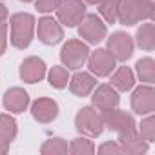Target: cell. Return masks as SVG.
Returning a JSON list of instances; mask_svg holds the SVG:
<instances>
[{
    "label": "cell",
    "instance_id": "33",
    "mask_svg": "<svg viewBox=\"0 0 155 155\" xmlns=\"http://www.w3.org/2000/svg\"><path fill=\"white\" fill-rule=\"evenodd\" d=\"M20 2H33V0H20Z\"/></svg>",
    "mask_w": 155,
    "mask_h": 155
},
{
    "label": "cell",
    "instance_id": "23",
    "mask_svg": "<svg viewBox=\"0 0 155 155\" xmlns=\"http://www.w3.org/2000/svg\"><path fill=\"white\" fill-rule=\"evenodd\" d=\"M18 133L17 128V120L9 115V113H0V137H4L6 140H15Z\"/></svg>",
    "mask_w": 155,
    "mask_h": 155
},
{
    "label": "cell",
    "instance_id": "2",
    "mask_svg": "<svg viewBox=\"0 0 155 155\" xmlns=\"http://www.w3.org/2000/svg\"><path fill=\"white\" fill-rule=\"evenodd\" d=\"M35 17L31 13H17L11 17L9 20V40L17 49H26L31 46L33 42V35H35Z\"/></svg>",
    "mask_w": 155,
    "mask_h": 155
},
{
    "label": "cell",
    "instance_id": "34",
    "mask_svg": "<svg viewBox=\"0 0 155 155\" xmlns=\"http://www.w3.org/2000/svg\"><path fill=\"white\" fill-rule=\"evenodd\" d=\"M0 2H2V0H0Z\"/></svg>",
    "mask_w": 155,
    "mask_h": 155
},
{
    "label": "cell",
    "instance_id": "29",
    "mask_svg": "<svg viewBox=\"0 0 155 155\" xmlns=\"http://www.w3.org/2000/svg\"><path fill=\"white\" fill-rule=\"evenodd\" d=\"M8 48V24H0V57L6 53Z\"/></svg>",
    "mask_w": 155,
    "mask_h": 155
},
{
    "label": "cell",
    "instance_id": "14",
    "mask_svg": "<svg viewBox=\"0 0 155 155\" xmlns=\"http://www.w3.org/2000/svg\"><path fill=\"white\" fill-rule=\"evenodd\" d=\"M31 115L40 124H49L58 117V104L53 99L42 97L31 104Z\"/></svg>",
    "mask_w": 155,
    "mask_h": 155
},
{
    "label": "cell",
    "instance_id": "15",
    "mask_svg": "<svg viewBox=\"0 0 155 155\" xmlns=\"http://www.w3.org/2000/svg\"><path fill=\"white\" fill-rule=\"evenodd\" d=\"M69 91L77 97H88L95 86H97V79L95 75L88 73V71H77L71 79H69Z\"/></svg>",
    "mask_w": 155,
    "mask_h": 155
},
{
    "label": "cell",
    "instance_id": "22",
    "mask_svg": "<svg viewBox=\"0 0 155 155\" xmlns=\"http://www.w3.org/2000/svg\"><path fill=\"white\" fill-rule=\"evenodd\" d=\"M46 75H48L49 84L55 90H64L68 86V82H69V73H68V69L64 66H53L49 69V73H46Z\"/></svg>",
    "mask_w": 155,
    "mask_h": 155
},
{
    "label": "cell",
    "instance_id": "25",
    "mask_svg": "<svg viewBox=\"0 0 155 155\" xmlns=\"http://www.w3.org/2000/svg\"><path fill=\"white\" fill-rule=\"evenodd\" d=\"M137 133L140 135V139H144L146 142H153L155 140V117L150 113L146 115V119L140 120V124L137 126Z\"/></svg>",
    "mask_w": 155,
    "mask_h": 155
},
{
    "label": "cell",
    "instance_id": "7",
    "mask_svg": "<svg viewBox=\"0 0 155 155\" xmlns=\"http://www.w3.org/2000/svg\"><path fill=\"white\" fill-rule=\"evenodd\" d=\"M102 122H104V128H108L110 131H115L117 135H122V133L137 130L133 115L128 113V111L117 110V108L102 111Z\"/></svg>",
    "mask_w": 155,
    "mask_h": 155
},
{
    "label": "cell",
    "instance_id": "16",
    "mask_svg": "<svg viewBox=\"0 0 155 155\" xmlns=\"http://www.w3.org/2000/svg\"><path fill=\"white\" fill-rule=\"evenodd\" d=\"M4 108L9 111V113H24L29 106V95L28 91H24L22 88H9L6 93H4Z\"/></svg>",
    "mask_w": 155,
    "mask_h": 155
},
{
    "label": "cell",
    "instance_id": "10",
    "mask_svg": "<svg viewBox=\"0 0 155 155\" xmlns=\"http://www.w3.org/2000/svg\"><path fill=\"white\" fill-rule=\"evenodd\" d=\"M37 37L42 44L55 46V44L62 42L64 29H62L60 22L55 20L53 17H42V18H38V24H37Z\"/></svg>",
    "mask_w": 155,
    "mask_h": 155
},
{
    "label": "cell",
    "instance_id": "20",
    "mask_svg": "<svg viewBox=\"0 0 155 155\" xmlns=\"http://www.w3.org/2000/svg\"><path fill=\"white\" fill-rule=\"evenodd\" d=\"M135 71H137V77H139L140 82H144V84H153L155 82V62H153V58L144 57V58L137 60Z\"/></svg>",
    "mask_w": 155,
    "mask_h": 155
},
{
    "label": "cell",
    "instance_id": "12",
    "mask_svg": "<svg viewBox=\"0 0 155 155\" xmlns=\"http://www.w3.org/2000/svg\"><path fill=\"white\" fill-rule=\"evenodd\" d=\"M119 102H120L119 91H117L111 84L95 86L93 97H91V106H93L95 110H99V111H108V110L117 108Z\"/></svg>",
    "mask_w": 155,
    "mask_h": 155
},
{
    "label": "cell",
    "instance_id": "26",
    "mask_svg": "<svg viewBox=\"0 0 155 155\" xmlns=\"http://www.w3.org/2000/svg\"><path fill=\"white\" fill-rule=\"evenodd\" d=\"M117 8H119V0H102L99 4V13L106 20V24L117 22Z\"/></svg>",
    "mask_w": 155,
    "mask_h": 155
},
{
    "label": "cell",
    "instance_id": "19",
    "mask_svg": "<svg viewBox=\"0 0 155 155\" xmlns=\"http://www.w3.org/2000/svg\"><path fill=\"white\" fill-rule=\"evenodd\" d=\"M135 42L144 51L155 49V26L151 20H146V24H140V28L135 33Z\"/></svg>",
    "mask_w": 155,
    "mask_h": 155
},
{
    "label": "cell",
    "instance_id": "31",
    "mask_svg": "<svg viewBox=\"0 0 155 155\" xmlns=\"http://www.w3.org/2000/svg\"><path fill=\"white\" fill-rule=\"evenodd\" d=\"M9 140H6L4 137H0V155H4V153H8L9 151Z\"/></svg>",
    "mask_w": 155,
    "mask_h": 155
},
{
    "label": "cell",
    "instance_id": "6",
    "mask_svg": "<svg viewBox=\"0 0 155 155\" xmlns=\"http://www.w3.org/2000/svg\"><path fill=\"white\" fill-rule=\"evenodd\" d=\"M79 35L88 44H99L106 38L108 28H106L104 20L101 17H97L95 13H86V17L79 24Z\"/></svg>",
    "mask_w": 155,
    "mask_h": 155
},
{
    "label": "cell",
    "instance_id": "32",
    "mask_svg": "<svg viewBox=\"0 0 155 155\" xmlns=\"http://www.w3.org/2000/svg\"><path fill=\"white\" fill-rule=\"evenodd\" d=\"M84 2H86V4H91V6H99L102 0H84Z\"/></svg>",
    "mask_w": 155,
    "mask_h": 155
},
{
    "label": "cell",
    "instance_id": "24",
    "mask_svg": "<svg viewBox=\"0 0 155 155\" xmlns=\"http://www.w3.org/2000/svg\"><path fill=\"white\" fill-rule=\"evenodd\" d=\"M40 153L42 155H64V153H68V142L60 137L48 139L40 146Z\"/></svg>",
    "mask_w": 155,
    "mask_h": 155
},
{
    "label": "cell",
    "instance_id": "5",
    "mask_svg": "<svg viewBox=\"0 0 155 155\" xmlns=\"http://www.w3.org/2000/svg\"><path fill=\"white\" fill-rule=\"evenodd\" d=\"M55 11L60 26L75 28L86 17V2L84 0H60V4Z\"/></svg>",
    "mask_w": 155,
    "mask_h": 155
},
{
    "label": "cell",
    "instance_id": "13",
    "mask_svg": "<svg viewBox=\"0 0 155 155\" xmlns=\"http://www.w3.org/2000/svg\"><path fill=\"white\" fill-rule=\"evenodd\" d=\"M46 62L38 57H28L22 64H20V79L28 84H35L40 82L44 77H46Z\"/></svg>",
    "mask_w": 155,
    "mask_h": 155
},
{
    "label": "cell",
    "instance_id": "3",
    "mask_svg": "<svg viewBox=\"0 0 155 155\" xmlns=\"http://www.w3.org/2000/svg\"><path fill=\"white\" fill-rule=\"evenodd\" d=\"M75 128L79 133H82L86 137H99L104 131L102 115L93 106H84L75 115Z\"/></svg>",
    "mask_w": 155,
    "mask_h": 155
},
{
    "label": "cell",
    "instance_id": "4",
    "mask_svg": "<svg viewBox=\"0 0 155 155\" xmlns=\"http://www.w3.org/2000/svg\"><path fill=\"white\" fill-rule=\"evenodd\" d=\"M90 55V48L88 44H84L79 38H71L68 42H64L62 49H60V60L64 64V68L69 69H81Z\"/></svg>",
    "mask_w": 155,
    "mask_h": 155
},
{
    "label": "cell",
    "instance_id": "18",
    "mask_svg": "<svg viewBox=\"0 0 155 155\" xmlns=\"http://www.w3.org/2000/svg\"><path fill=\"white\" fill-rule=\"evenodd\" d=\"M110 82H111V86H113L117 91H130V90H133V86H135V73H133L130 68L120 66V68H117V69L113 71Z\"/></svg>",
    "mask_w": 155,
    "mask_h": 155
},
{
    "label": "cell",
    "instance_id": "30",
    "mask_svg": "<svg viewBox=\"0 0 155 155\" xmlns=\"http://www.w3.org/2000/svg\"><path fill=\"white\" fill-rule=\"evenodd\" d=\"M8 17H9V11H8V8L0 2V24H4L6 20H8Z\"/></svg>",
    "mask_w": 155,
    "mask_h": 155
},
{
    "label": "cell",
    "instance_id": "27",
    "mask_svg": "<svg viewBox=\"0 0 155 155\" xmlns=\"http://www.w3.org/2000/svg\"><path fill=\"white\" fill-rule=\"evenodd\" d=\"M101 155H122V150L119 146L117 140H108V142H102L97 150Z\"/></svg>",
    "mask_w": 155,
    "mask_h": 155
},
{
    "label": "cell",
    "instance_id": "28",
    "mask_svg": "<svg viewBox=\"0 0 155 155\" xmlns=\"http://www.w3.org/2000/svg\"><path fill=\"white\" fill-rule=\"evenodd\" d=\"M60 4V0H35V8L38 13H53Z\"/></svg>",
    "mask_w": 155,
    "mask_h": 155
},
{
    "label": "cell",
    "instance_id": "17",
    "mask_svg": "<svg viewBox=\"0 0 155 155\" xmlns=\"http://www.w3.org/2000/svg\"><path fill=\"white\" fill-rule=\"evenodd\" d=\"M117 142H119L122 153H128V155H142V153L148 151V146H150V142H146L144 139H140V135L137 133V130L119 135Z\"/></svg>",
    "mask_w": 155,
    "mask_h": 155
},
{
    "label": "cell",
    "instance_id": "21",
    "mask_svg": "<svg viewBox=\"0 0 155 155\" xmlns=\"http://www.w3.org/2000/svg\"><path fill=\"white\" fill-rule=\"evenodd\" d=\"M68 151H69L71 155H91V153L97 151V148H95L93 140H90V137L84 135V137L73 139V140L68 144Z\"/></svg>",
    "mask_w": 155,
    "mask_h": 155
},
{
    "label": "cell",
    "instance_id": "1",
    "mask_svg": "<svg viewBox=\"0 0 155 155\" xmlns=\"http://www.w3.org/2000/svg\"><path fill=\"white\" fill-rule=\"evenodd\" d=\"M155 13L153 0H119L117 22L122 26H135L144 20H151Z\"/></svg>",
    "mask_w": 155,
    "mask_h": 155
},
{
    "label": "cell",
    "instance_id": "8",
    "mask_svg": "<svg viewBox=\"0 0 155 155\" xmlns=\"http://www.w3.org/2000/svg\"><path fill=\"white\" fill-rule=\"evenodd\" d=\"M115 60L126 62L133 55V38L124 31H115L108 37V48H106Z\"/></svg>",
    "mask_w": 155,
    "mask_h": 155
},
{
    "label": "cell",
    "instance_id": "11",
    "mask_svg": "<svg viewBox=\"0 0 155 155\" xmlns=\"http://www.w3.org/2000/svg\"><path fill=\"white\" fill-rule=\"evenodd\" d=\"M131 110L137 115H150L155 111V90L151 84H142L131 93Z\"/></svg>",
    "mask_w": 155,
    "mask_h": 155
},
{
    "label": "cell",
    "instance_id": "9",
    "mask_svg": "<svg viewBox=\"0 0 155 155\" xmlns=\"http://www.w3.org/2000/svg\"><path fill=\"white\" fill-rule=\"evenodd\" d=\"M86 62H88V68H90L91 75H95V77H110L111 71L115 69L117 60L113 58V55L108 49L99 48V49H95L93 53L88 55Z\"/></svg>",
    "mask_w": 155,
    "mask_h": 155
}]
</instances>
